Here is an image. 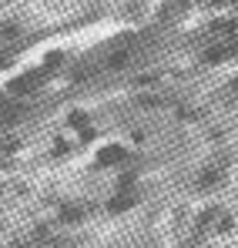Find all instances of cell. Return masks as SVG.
<instances>
[{"label":"cell","instance_id":"6da1fadb","mask_svg":"<svg viewBox=\"0 0 238 248\" xmlns=\"http://www.w3.org/2000/svg\"><path fill=\"white\" fill-rule=\"evenodd\" d=\"M108 64H111V67H124V64H127V54H124V50H118V54H114Z\"/></svg>","mask_w":238,"mask_h":248},{"label":"cell","instance_id":"7a4b0ae2","mask_svg":"<svg viewBox=\"0 0 238 248\" xmlns=\"http://www.w3.org/2000/svg\"><path fill=\"white\" fill-rule=\"evenodd\" d=\"M0 37H17V27H14V24H7V27H0Z\"/></svg>","mask_w":238,"mask_h":248}]
</instances>
